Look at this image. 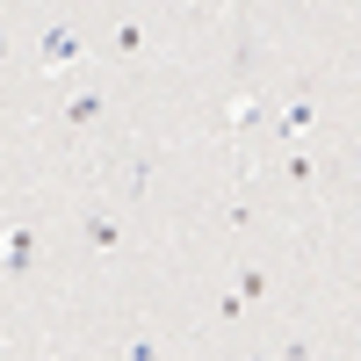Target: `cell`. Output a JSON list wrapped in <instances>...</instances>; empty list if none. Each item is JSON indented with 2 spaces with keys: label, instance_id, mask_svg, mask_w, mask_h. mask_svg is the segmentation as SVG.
<instances>
[{
  "label": "cell",
  "instance_id": "6da1fadb",
  "mask_svg": "<svg viewBox=\"0 0 361 361\" xmlns=\"http://www.w3.org/2000/svg\"><path fill=\"white\" fill-rule=\"evenodd\" d=\"M37 66H44V80H80L87 73V29L80 22H44L37 29Z\"/></svg>",
  "mask_w": 361,
  "mask_h": 361
},
{
  "label": "cell",
  "instance_id": "7a4b0ae2",
  "mask_svg": "<svg viewBox=\"0 0 361 361\" xmlns=\"http://www.w3.org/2000/svg\"><path fill=\"white\" fill-rule=\"evenodd\" d=\"M73 231H80V246L94 253V260H116V253H123V217H116V209H109L102 195H87V202H80Z\"/></svg>",
  "mask_w": 361,
  "mask_h": 361
},
{
  "label": "cell",
  "instance_id": "3957f363",
  "mask_svg": "<svg viewBox=\"0 0 361 361\" xmlns=\"http://www.w3.org/2000/svg\"><path fill=\"white\" fill-rule=\"evenodd\" d=\"M37 267H44V231L29 224V217H15L8 231H0V275H8V282H29Z\"/></svg>",
  "mask_w": 361,
  "mask_h": 361
},
{
  "label": "cell",
  "instance_id": "277c9868",
  "mask_svg": "<svg viewBox=\"0 0 361 361\" xmlns=\"http://www.w3.org/2000/svg\"><path fill=\"white\" fill-rule=\"evenodd\" d=\"M102 116H109V87H102L94 73L66 80V94H58V123H66V130H94Z\"/></svg>",
  "mask_w": 361,
  "mask_h": 361
},
{
  "label": "cell",
  "instance_id": "5b68a950",
  "mask_svg": "<svg viewBox=\"0 0 361 361\" xmlns=\"http://www.w3.org/2000/svg\"><path fill=\"white\" fill-rule=\"evenodd\" d=\"M159 166H166V152H159V145H130V152H123V166H116V188H123V202H145V195H152Z\"/></svg>",
  "mask_w": 361,
  "mask_h": 361
},
{
  "label": "cell",
  "instance_id": "8992f818",
  "mask_svg": "<svg viewBox=\"0 0 361 361\" xmlns=\"http://www.w3.org/2000/svg\"><path fill=\"white\" fill-rule=\"evenodd\" d=\"M267 130H275L282 145H311V137H318V94H311V87H296V94L275 109V123H267Z\"/></svg>",
  "mask_w": 361,
  "mask_h": 361
},
{
  "label": "cell",
  "instance_id": "52a82bcc",
  "mask_svg": "<svg viewBox=\"0 0 361 361\" xmlns=\"http://www.w3.org/2000/svg\"><path fill=\"white\" fill-rule=\"evenodd\" d=\"M267 123H275L267 94H260V87H238L231 109H224V123H217V137H246V130H267Z\"/></svg>",
  "mask_w": 361,
  "mask_h": 361
},
{
  "label": "cell",
  "instance_id": "ba28073f",
  "mask_svg": "<svg viewBox=\"0 0 361 361\" xmlns=\"http://www.w3.org/2000/svg\"><path fill=\"white\" fill-rule=\"evenodd\" d=\"M231 296H238L246 318H253V311H267V296H275V275H267L260 260H238V267H231Z\"/></svg>",
  "mask_w": 361,
  "mask_h": 361
},
{
  "label": "cell",
  "instance_id": "9c48e42d",
  "mask_svg": "<svg viewBox=\"0 0 361 361\" xmlns=\"http://www.w3.org/2000/svg\"><path fill=\"white\" fill-rule=\"evenodd\" d=\"M145 51H152V22L116 15V22H109V58H145Z\"/></svg>",
  "mask_w": 361,
  "mask_h": 361
},
{
  "label": "cell",
  "instance_id": "30bf717a",
  "mask_svg": "<svg viewBox=\"0 0 361 361\" xmlns=\"http://www.w3.org/2000/svg\"><path fill=\"white\" fill-rule=\"evenodd\" d=\"M282 180H289L296 195H318V180H325V166L311 159V145H289V152H282Z\"/></svg>",
  "mask_w": 361,
  "mask_h": 361
},
{
  "label": "cell",
  "instance_id": "8fae6325",
  "mask_svg": "<svg viewBox=\"0 0 361 361\" xmlns=\"http://www.w3.org/2000/svg\"><path fill=\"white\" fill-rule=\"evenodd\" d=\"M116 361H166V347H159L152 333H130L123 347H116Z\"/></svg>",
  "mask_w": 361,
  "mask_h": 361
},
{
  "label": "cell",
  "instance_id": "7c38bea8",
  "mask_svg": "<svg viewBox=\"0 0 361 361\" xmlns=\"http://www.w3.org/2000/svg\"><path fill=\"white\" fill-rule=\"evenodd\" d=\"M275 361H318V340H311V333H289V340L275 347Z\"/></svg>",
  "mask_w": 361,
  "mask_h": 361
},
{
  "label": "cell",
  "instance_id": "4fadbf2b",
  "mask_svg": "<svg viewBox=\"0 0 361 361\" xmlns=\"http://www.w3.org/2000/svg\"><path fill=\"white\" fill-rule=\"evenodd\" d=\"M209 318H217V325H238V318H246V304H238V296L224 289V296H217V311H209Z\"/></svg>",
  "mask_w": 361,
  "mask_h": 361
},
{
  "label": "cell",
  "instance_id": "5bb4252c",
  "mask_svg": "<svg viewBox=\"0 0 361 361\" xmlns=\"http://www.w3.org/2000/svg\"><path fill=\"white\" fill-rule=\"evenodd\" d=\"M8 66H15V29L0 22V73H8Z\"/></svg>",
  "mask_w": 361,
  "mask_h": 361
},
{
  "label": "cell",
  "instance_id": "9a60e30c",
  "mask_svg": "<svg viewBox=\"0 0 361 361\" xmlns=\"http://www.w3.org/2000/svg\"><path fill=\"white\" fill-rule=\"evenodd\" d=\"M29 361H73V354H29Z\"/></svg>",
  "mask_w": 361,
  "mask_h": 361
},
{
  "label": "cell",
  "instance_id": "2e32d148",
  "mask_svg": "<svg viewBox=\"0 0 361 361\" xmlns=\"http://www.w3.org/2000/svg\"><path fill=\"white\" fill-rule=\"evenodd\" d=\"M246 361H275V354H246Z\"/></svg>",
  "mask_w": 361,
  "mask_h": 361
}]
</instances>
